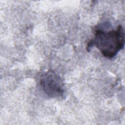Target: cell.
<instances>
[{"label": "cell", "mask_w": 125, "mask_h": 125, "mask_svg": "<svg viewBox=\"0 0 125 125\" xmlns=\"http://www.w3.org/2000/svg\"><path fill=\"white\" fill-rule=\"evenodd\" d=\"M124 28L119 25L116 29L110 31L96 29L94 38L88 43L87 47L88 50L95 45L104 57L111 59L124 48Z\"/></svg>", "instance_id": "1"}, {"label": "cell", "mask_w": 125, "mask_h": 125, "mask_svg": "<svg viewBox=\"0 0 125 125\" xmlns=\"http://www.w3.org/2000/svg\"><path fill=\"white\" fill-rule=\"evenodd\" d=\"M39 86L49 98H59L64 94V84L62 78L54 71L49 70L43 73L39 79Z\"/></svg>", "instance_id": "2"}]
</instances>
